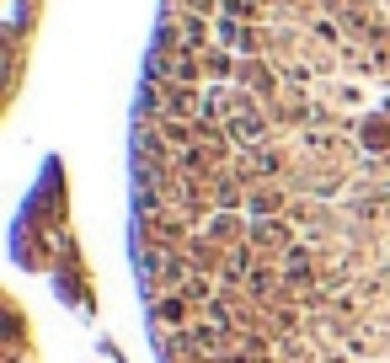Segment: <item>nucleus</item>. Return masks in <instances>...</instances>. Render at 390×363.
Wrapping results in <instances>:
<instances>
[{
	"instance_id": "nucleus-1",
	"label": "nucleus",
	"mask_w": 390,
	"mask_h": 363,
	"mask_svg": "<svg viewBox=\"0 0 390 363\" xmlns=\"http://www.w3.org/2000/svg\"><path fill=\"white\" fill-rule=\"evenodd\" d=\"M236 81L246 86V91H257V96H273V91H278V75L267 70L262 59H246V64H241V70H236Z\"/></svg>"
},
{
	"instance_id": "nucleus-2",
	"label": "nucleus",
	"mask_w": 390,
	"mask_h": 363,
	"mask_svg": "<svg viewBox=\"0 0 390 363\" xmlns=\"http://www.w3.org/2000/svg\"><path fill=\"white\" fill-rule=\"evenodd\" d=\"M230 134H236L241 144H251V150H257V144L267 139V118H251V112H236V118H230Z\"/></svg>"
},
{
	"instance_id": "nucleus-3",
	"label": "nucleus",
	"mask_w": 390,
	"mask_h": 363,
	"mask_svg": "<svg viewBox=\"0 0 390 363\" xmlns=\"http://www.w3.org/2000/svg\"><path fill=\"white\" fill-rule=\"evenodd\" d=\"M214 32H219L225 43H236L241 54H257V49H262V38H257V32H251V27H236V21H219Z\"/></svg>"
},
{
	"instance_id": "nucleus-4",
	"label": "nucleus",
	"mask_w": 390,
	"mask_h": 363,
	"mask_svg": "<svg viewBox=\"0 0 390 363\" xmlns=\"http://www.w3.org/2000/svg\"><path fill=\"white\" fill-rule=\"evenodd\" d=\"M176 27V38L182 43H193V49H209V27H204V16H182V21H171Z\"/></svg>"
},
{
	"instance_id": "nucleus-5",
	"label": "nucleus",
	"mask_w": 390,
	"mask_h": 363,
	"mask_svg": "<svg viewBox=\"0 0 390 363\" xmlns=\"http://www.w3.org/2000/svg\"><path fill=\"white\" fill-rule=\"evenodd\" d=\"M204 70H209V75H219V81H225V75H236L241 64L230 59V54H219V49H204Z\"/></svg>"
},
{
	"instance_id": "nucleus-6",
	"label": "nucleus",
	"mask_w": 390,
	"mask_h": 363,
	"mask_svg": "<svg viewBox=\"0 0 390 363\" xmlns=\"http://www.w3.org/2000/svg\"><path fill=\"white\" fill-rule=\"evenodd\" d=\"M219 11H225L230 21H251V16H257V6H251V0H219Z\"/></svg>"
},
{
	"instance_id": "nucleus-7",
	"label": "nucleus",
	"mask_w": 390,
	"mask_h": 363,
	"mask_svg": "<svg viewBox=\"0 0 390 363\" xmlns=\"http://www.w3.org/2000/svg\"><path fill=\"white\" fill-rule=\"evenodd\" d=\"M316 38H321V43H331V49H342V27H337L331 16H316Z\"/></svg>"
},
{
	"instance_id": "nucleus-8",
	"label": "nucleus",
	"mask_w": 390,
	"mask_h": 363,
	"mask_svg": "<svg viewBox=\"0 0 390 363\" xmlns=\"http://www.w3.org/2000/svg\"><path fill=\"white\" fill-rule=\"evenodd\" d=\"M214 6H219V0H187V11H193V16H214Z\"/></svg>"
},
{
	"instance_id": "nucleus-9",
	"label": "nucleus",
	"mask_w": 390,
	"mask_h": 363,
	"mask_svg": "<svg viewBox=\"0 0 390 363\" xmlns=\"http://www.w3.org/2000/svg\"><path fill=\"white\" fill-rule=\"evenodd\" d=\"M284 6H294V11H305V0H284Z\"/></svg>"
}]
</instances>
